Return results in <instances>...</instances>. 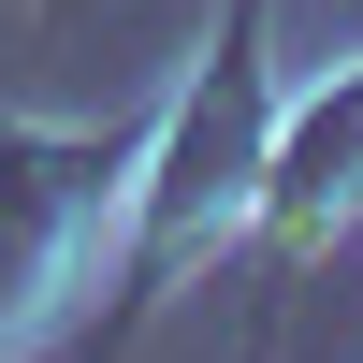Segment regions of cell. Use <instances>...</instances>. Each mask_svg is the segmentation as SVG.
<instances>
[{"instance_id": "cell-1", "label": "cell", "mask_w": 363, "mask_h": 363, "mask_svg": "<svg viewBox=\"0 0 363 363\" xmlns=\"http://www.w3.org/2000/svg\"><path fill=\"white\" fill-rule=\"evenodd\" d=\"M349 174H363V87H349V102H320L306 145L277 160V247H320V203H335Z\"/></svg>"}]
</instances>
